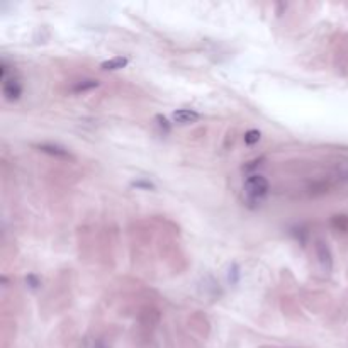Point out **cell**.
<instances>
[{"instance_id":"obj_1","label":"cell","mask_w":348,"mask_h":348,"mask_svg":"<svg viewBox=\"0 0 348 348\" xmlns=\"http://www.w3.org/2000/svg\"><path fill=\"white\" fill-rule=\"evenodd\" d=\"M268 180L260 173H253L243 182V194L248 202H260L268 194Z\"/></svg>"},{"instance_id":"obj_2","label":"cell","mask_w":348,"mask_h":348,"mask_svg":"<svg viewBox=\"0 0 348 348\" xmlns=\"http://www.w3.org/2000/svg\"><path fill=\"white\" fill-rule=\"evenodd\" d=\"M2 92H4V95H6L7 100L14 102L21 97L22 85L17 78H6V80L2 82Z\"/></svg>"},{"instance_id":"obj_3","label":"cell","mask_w":348,"mask_h":348,"mask_svg":"<svg viewBox=\"0 0 348 348\" xmlns=\"http://www.w3.org/2000/svg\"><path fill=\"white\" fill-rule=\"evenodd\" d=\"M171 119H173V123H177V124H192V123H197V121L201 119V114L196 112V110H192V109H179L171 114Z\"/></svg>"},{"instance_id":"obj_4","label":"cell","mask_w":348,"mask_h":348,"mask_svg":"<svg viewBox=\"0 0 348 348\" xmlns=\"http://www.w3.org/2000/svg\"><path fill=\"white\" fill-rule=\"evenodd\" d=\"M38 150L46 153V155H51L54 158H62V160H68L72 158V155L68 153V150L58 146V145H51V143H43V145H38Z\"/></svg>"},{"instance_id":"obj_5","label":"cell","mask_w":348,"mask_h":348,"mask_svg":"<svg viewBox=\"0 0 348 348\" xmlns=\"http://www.w3.org/2000/svg\"><path fill=\"white\" fill-rule=\"evenodd\" d=\"M99 87V80H94V78H83V80L75 82V85L72 87V92L75 94H83V92L94 90Z\"/></svg>"},{"instance_id":"obj_6","label":"cell","mask_w":348,"mask_h":348,"mask_svg":"<svg viewBox=\"0 0 348 348\" xmlns=\"http://www.w3.org/2000/svg\"><path fill=\"white\" fill-rule=\"evenodd\" d=\"M316 252H318V257H319V262H321V267L324 270H331V255H329V250L326 245L323 243H318L316 247Z\"/></svg>"},{"instance_id":"obj_7","label":"cell","mask_w":348,"mask_h":348,"mask_svg":"<svg viewBox=\"0 0 348 348\" xmlns=\"http://www.w3.org/2000/svg\"><path fill=\"white\" fill-rule=\"evenodd\" d=\"M128 63H129V60L126 56H114V58H109V60H105V62H102L100 68L102 70H121L126 67Z\"/></svg>"},{"instance_id":"obj_8","label":"cell","mask_w":348,"mask_h":348,"mask_svg":"<svg viewBox=\"0 0 348 348\" xmlns=\"http://www.w3.org/2000/svg\"><path fill=\"white\" fill-rule=\"evenodd\" d=\"M260 138H262V133H260L258 129H248V131L245 133V136H243L247 145H255V143L260 141Z\"/></svg>"},{"instance_id":"obj_9","label":"cell","mask_w":348,"mask_h":348,"mask_svg":"<svg viewBox=\"0 0 348 348\" xmlns=\"http://www.w3.org/2000/svg\"><path fill=\"white\" fill-rule=\"evenodd\" d=\"M156 123H158L160 129H161V131H163L165 134H168V133H170L171 126H170L168 119H166L165 115H161V114H158V115H156Z\"/></svg>"},{"instance_id":"obj_10","label":"cell","mask_w":348,"mask_h":348,"mask_svg":"<svg viewBox=\"0 0 348 348\" xmlns=\"http://www.w3.org/2000/svg\"><path fill=\"white\" fill-rule=\"evenodd\" d=\"M26 282H27V285L31 287V289H38V285H39V280H38V277L36 275H27L26 277Z\"/></svg>"},{"instance_id":"obj_11","label":"cell","mask_w":348,"mask_h":348,"mask_svg":"<svg viewBox=\"0 0 348 348\" xmlns=\"http://www.w3.org/2000/svg\"><path fill=\"white\" fill-rule=\"evenodd\" d=\"M133 187H136V189H139V187H143V189H155V185H153L151 182H133Z\"/></svg>"},{"instance_id":"obj_12","label":"cell","mask_w":348,"mask_h":348,"mask_svg":"<svg viewBox=\"0 0 348 348\" xmlns=\"http://www.w3.org/2000/svg\"><path fill=\"white\" fill-rule=\"evenodd\" d=\"M95 348H107V346H104V345H100V343H99V345H97Z\"/></svg>"}]
</instances>
